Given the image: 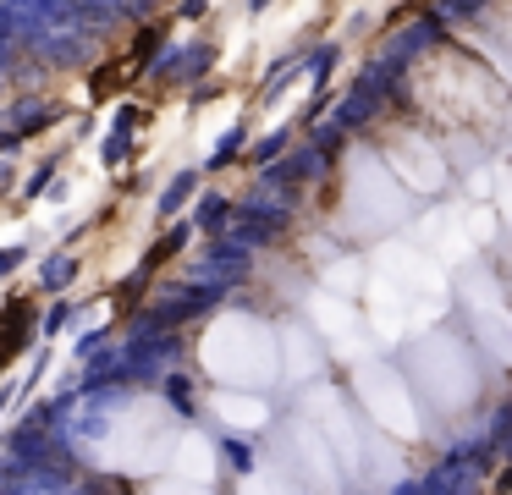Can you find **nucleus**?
<instances>
[{"label":"nucleus","mask_w":512,"mask_h":495,"mask_svg":"<svg viewBox=\"0 0 512 495\" xmlns=\"http://www.w3.org/2000/svg\"><path fill=\"white\" fill-rule=\"evenodd\" d=\"M28 319H34V308H28V297H12V303L0 308V369L23 352L28 341Z\"/></svg>","instance_id":"1"},{"label":"nucleus","mask_w":512,"mask_h":495,"mask_svg":"<svg viewBox=\"0 0 512 495\" xmlns=\"http://www.w3.org/2000/svg\"><path fill=\"white\" fill-rule=\"evenodd\" d=\"M149 44H155V33H138L133 55H122V61H111V72H100V83H94V94H111V88H122L127 77L138 72V61H144V55H149Z\"/></svg>","instance_id":"2"}]
</instances>
